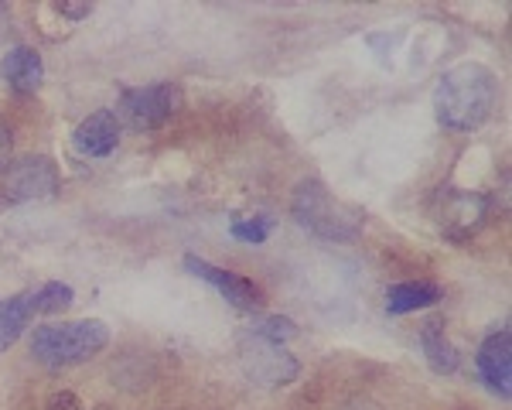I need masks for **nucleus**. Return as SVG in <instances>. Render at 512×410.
Instances as JSON below:
<instances>
[{"mask_svg": "<svg viewBox=\"0 0 512 410\" xmlns=\"http://www.w3.org/2000/svg\"><path fill=\"white\" fill-rule=\"evenodd\" d=\"M106 342H110V328L96 322V318H86V322L41 325L35 339H31V352H35L38 363L62 369L93 359L96 352L106 349Z\"/></svg>", "mask_w": 512, "mask_h": 410, "instance_id": "obj_3", "label": "nucleus"}, {"mask_svg": "<svg viewBox=\"0 0 512 410\" xmlns=\"http://www.w3.org/2000/svg\"><path fill=\"white\" fill-rule=\"evenodd\" d=\"M59 192V168L52 158H24L21 164L7 168L4 199L7 202H35Z\"/></svg>", "mask_w": 512, "mask_h": 410, "instance_id": "obj_5", "label": "nucleus"}, {"mask_svg": "<svg viewBox=\"0 0 512 410\" xmlns=\"http://www.w3.org/2000/svg\"><path fill=\"white\" fill-rule=\"evenodd\" d=\"M72 144H76V151L86 154V158H106V154H113L120 144L117 113L113 110L89 113V117L76 127V134H72Z\"/></svg>", "mask_w": 512, "mask_h": 410, "instance_id": "obj_10", "label": "nucleus"}, {"mask_svg": "<svg viewBox=\"0 0 512 410\" xmlns=\"http://www.w3.org/2000/svg\"><path fill=\"white\" fill-rule=\"evenodd\" d=\"M7 164H11V130L0 120V171H4Z\"/></svg>", "mask_w": 512, "mask_h": 410, "instance_id": "obj_19", "label": "nucleus"}, {"mask_svg": "<svg viewBox=\"0 0 512 410\" xmlns=\"http://www.w3.org/2000/svg\"><path fill=\"white\" fill-rule=\"evenodd\" d=\"M178 110V89L171 82H154V86L127 89L120 96L117 120L123 117L134 130H158Z\"/></svg>", "mask_w": 512, "mask_h": 410, "instance_id": "obj_4", "label": "nucleus"}, {"mask_svg": "<svg viewBox=\"0 0 512 410\" xmlns=\"http://www.w3.org/2000/svg\"><path fill=\"white\" fill-rule=\"evenodd\" d=\"M45 410H110V407H86L76 393H55Z\"/></svg>", "mask_w": 512, "mask_h": 410, "instance_id": "obj_18", "label": "nucleus"}, {"mask_svg": "<svg viewBox=\"0 0 512 410\" xmlns=\"http://www.w3.org/2000/svg\"><path fill=\"white\" fill-rule=\"evenodd\" d=\"M72 287L69 284H45L35 294V311H45V315H55V311H65L72 305Z\"/></svg>", "mask_w": 512, "mask_h": 410, "instance_id": "obj_15", "label": "nucleus"}, {"mask_svg": "<svg viewBox=\"0 0 512 410\" xmlns=\"http://www.w3.org/2000/svg\"><path fill=\"white\" fill-rule=\"evenodd\" d=\"M243 366L250 373V380H256L260 387H284L297 376V359L287 356L280 346L260 342L250 335V346L243 349Z\"/></svg>", "mask_w": 512, "mask_h": 410, "instance_id": "obj_6", "label": "nucleus"}, {"mask_svg": "<svg viewBox=\"0 0 512 410\" xmlns=\"http://www.w3.org/2000/svg\"><path fill=\"white\" fill-rule=\"evenodd\" d=\"M59 11H65L69 18H82V14H89V7H59Z\"/></svg>", "mask_w": 512, "mask_h": 410, "instance_id": "obj_20", "label": "nucleus"}, {"mask_svg": "<svg viewBox=\"0 0 512 410\" xmlns=\"http://www.w3.org/2000/svg\"><path fill=\"white\" fill-rule=\"evenodd\" d=\"M0 76L7 79L14 93H35L41 86V76H45V65H41V55L35 48H11L0 62Z\"/></svg>", "mask_w": 512, "mask_h": 410, "instance_id": "obj_11", "label": "nucleus"}, {"mask_svg": "<svg viewBox=\"0 0 512 410\" xmlns=\"http://www.w3.org/2000/svg\"><path fill=\"white\" fill-rule=\"evenodd\" d=\"M185 267L192 270L195 277H202L205 284L216 287L222 298L239 311H253V308L263 305L260 287H256L253 281H246V277L233 274V270H222V267L209 264V260H202V257H185Z\"/></svg>", "mask_w": 512, "mask_h": 410, "instance_id": "obj_7", "label": "nucleus"}, {"mask_svg": "<svg viewBox=\"0 0 512 410\" xmlns=\"http://www.w3.org/2000/svg\"><path fill=\"white\" fill-rule=\"evenodd\" d=\"M420 346H424L427 363H431L437 373H454V369H458V352H454L448 335H444V325L437 322V318L424 325V332H420Z\"/></svg>", "mask_w": 512, "mask_h": 410, "instance_id": "obj_14", "label": "nucleus"}, {"mask_svg": "<svg viewBox=\"0 0 512 410\" xmlns=\"http://www.w3.org/2000/svg\"><path fill=\"white\" fill-rule=\"evenodd\" d=\"M441 301V287L424 284V281H410V284H393L386 291V311L390 315H410V311L431 308Z\"/></svg>", "mask_w": 512, "mask_h": 410, "instance_id": "obj_13", "label": "nucleus"}, {"mask_svg": "<svg viewBox=\"0 0 512 410\" xmlns=\"http://www.w3.org/2000/svg\"><path fill=\"white\" fill-rule=\"evenodd\" d=\"M31 315H35V294L31 291L0 301V352L11 349L14 342L21 339V332L28 328Z\"/></svg>", "mask_w": 512, "mask_h": 410, "instance_id": "obj_12", "label": "nucleus"}, {"mask_svg": "<svg viewBox=\"0 0 512 410\" xmlns=\"http://www.w3.org/2000/svg\"><path fill=\"white\" fill-rule=\"evenodd\" d=\"M478 373L489 383V390H495L499 397L509 400V383H512V335L509 328H499L478 349Z\"/></svg>", "mask_w": 512, "mask_h": 410, "instance_id": "obj_9", "label": "nucleus"}, {"mask_svg": "<svg viewBox=\"0 0 512 410\" xmlns=\"http://www.w3.org/2000/svg\"><path fill=\"white\" fill-rule=\"evenodd\" d=\"M233 236L243 243H263L270 236L267 219H253V223H233Z\"/></svg>", "mask_w": 512, "mask_h": 410, "instance_id": "obj_17", "label": "nucleus"}, {"mask_svg": "<svg viewBox=\"0 0 512 410\" xmlns=\"http://www.w3.org/2000/svg\"><path fill=\"white\" fill-rule=\"evenodd\" d=\"M294 332H297V328H294V322H287V318H263V322H256L250 328L253 339L270 342V346H280V342H287Z\"/></svg>", "mask_w": 512, "mask_h": 410, "instance_id": "obj_16", "label": "nucleus"}, {"mask_svg": "<svg viewBox=\"0 0 512 410\" xmlns=\"http://www.w3.org/2000/svg\"><path fill=\"white\" fill-rule=\"evenodd\" d=\"M485 219H489V202H485V195L451 188V192L441 199V223L454 240H465V236L475 233Z\"/></svg>", "mask_w": 512, "mask_h": 410, "instance_id": "obj_8", "label": "nucleus"}, {"mask_svg": "<svg viewBox=\"0 0 512 410\" xmlns=\"http://www.w3.org/2000/svg\"><path fill=\"white\" fill-rule=\"evenodd\" d=\"M434 110L441 127L472 134L495 110V76L478 62H461L437 82Z\"/></svg>", "mask_w": 512, "mask_h": 410, "instance_id": "obj_1", "label": "nucleus"}, {"mask_svg": "<svg viewBox=\"0 0 512 410\" xmlns=\"http://www.w3.org/2000/svg\"><path fill=\"white\" fill-rule=\"evenodd\" d=\"M291 212L304 229H311L321 240H335V243L355 240V236L362 233V223H366L362 209L335 199L321 182L297 185V192L291 199Z\"/></svg>", "mask_w": 512, "mask_h": 410, "instance_id": "obj_2", "label": "nucleus"}]
</instances>
